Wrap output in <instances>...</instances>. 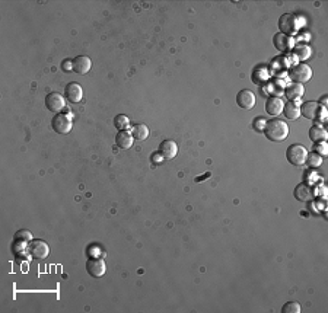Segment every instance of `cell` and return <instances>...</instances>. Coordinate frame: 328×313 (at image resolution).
I'll return each instance as SVG.
<instances>
[{
	"label": "cell",
	"mask_w": 328,
	"mask_h": 313,
	"mask_svg": "<svg viewBox=\"0 0 328 313\" xmlns=\"http://www.w3.org/2000/svg\"><path fill=\"white\" fill-rule=\"evenodd\" d=\"M92 67V60L86 56H78L72 61V69L79 75H86Z\"/></svg>",
	"instance_id": "cell-15"
},
{
	"label": "cell",
	"mask_w": 328,
	"mask_h": 313,
	"mask_svg": "<svg viewBox=\"0 0 328 313\" xmlns=\"http://www.w3.org/2000/svg\"><path fill=\"white\" fill-rule=\"evenodd\" d=\"M295 53H296V57L300 58V60H305V58L309 57V48L308 47H305V45H299L295 48Z\"/></svg>",
	"instance_id": "cell-26"
},
{
	"label": "cell",
	"mask_w": 328,
	"mask_h": 313,
	"mask_svg": "<svg viewBox=\"0 0 328 313\" xmlns=\"http://www.w3.org/2000/svg\"><path fill=\"white\" fill-rule=\"evenodd\" d=\"M133 136L131 133L123 130V131H119V134L116 136V144L119 146L120 149H130L133 146Z\"/></svg>",
	"instance_id": "cell-18"
},
{
	"label": "cell",
	"mask_w": 328,
	"mask_h": 313,
	"mask_svg": "<svg viewBox=\"0 0 328 313\" xmlns=\"http://www.w3.org/2000/svg\"><path fill=\"white\" fill-rule=\"evenodd\" d=\"M45 107L48 108V111H53V113L59 114L60 111L66 107V101L59 92H51L45 98Z\"/></svg>",
	"instance_id": "cell-11"
},
{
	"label": "cell",
	"mask_w": 328,
	"mask_h": 313,
	"mask_svg": "<svg viewBox=\"0 0 328 313\" xmlns=\"http://www.w3.org/2000/svg\"><path fill=\"white\" fill-rule=\"evenodd\" d=\"M273 44H274L276 50L280 51V53H289V51L293 48V39H292L289 35L282 34V32L274 34V37H273Z\"/></svg>",
	"instance_id": "cell-9"
},
{
	"label": "cell",
	"mask_w": 328,
	"mask_h": 313,
	"mask_svg": "<svg viewBox=\"0 0 328 313\" xmlns=\"http://www.w3.org/2000/svg\"><path fill=\"white\" fill-rule=\"evenodd\" d=\"M309 139L314 143L324 142L327 139V131L320 125H312L309 128Z\"/></svg>",
	"instance_id": "cell-20"
},
{
	"label": "cell",
	"mask_w": 328,
	"mask_h": 313,
	"mask_svg": "<svg viewBox=\"0 0 328 313\" xmlns=\"http://www.w3.org/2000/svg\"><path fill=\"white\" fill-rule=\"evenodd\" d=\"M51 125H53V130L57 133V134H69L72 131V127H73V122L72 119L69 118V115L66 114H56L53 121H51Z\"/></svg>",
	"instance_id": "cell-5"
},
{
	"label": "cell",
	"mask_w": 328,
	"mask_h": 313,
	"mask_svg": "<svg viewBox=\"0 0 328 313\" xmlns=\"http://www.w3.org/2000/svg\"><path fill=\"white\" fill-rule=\"evenodd\" d=\"M314 152L315 153H318L320 156H326L327 155V150H326V144L323 143V144H315V147H314Z\"/></svg>",
	"instance_id": "cell-27"
},
{
	"label": "cell",
	"mask_w": 328,
	"mask_h": 313,
	"mask_svg": "<svg viewBox=\"0 0 328 313\" xmlns=\"http://www.w3.org/2000/svg\"><path fill=\"white\" fill-rule=\"evenodd\" d=\"M303 92H305L303 86L299 85V83H292V85H289L286 87L285 95H286L287 99H290L293 102V101H298V99H300L303 96Z\"/></svg>",
	"instance_id": "cell-17"
},
{
	"label": "cell",
	"mask_w": 328,
	"mask_h": 313,
	"mask_svg": "<svg viewBox=\"0 0 328 313\" xmlns=\"http://www.w3.org/2000/svg\"><path fill=\"white\" fill-rule=\"evenodd\" d=\"M131 136H133V139L140 140V142L146 140L149 136V128L145 124H136L131 127Z\"/></svg>",
	"instance_id": "cell-21"
},
{
	"label": "cell",
	"mask_w": 328,
	"mask_h": 313,
	"mask_svg": "<svg viewBox=\"0 0 328 313\" xmlns=\"http://www.w3.org/2000/svg\"><path fill=\"white\" fill-rule=\"evenodd\" d=\"M279 29L282 34H286V35H293L298 32V19L295 15L292 13H285L279 18Z\"/></svg>",
	"instance_id": "cell-4"
},
{
	"label": "cell",
	"mask_w": 328,
	"mask_h": 313,
	"mask_svg": "<svg viewBox=\"0 0 328 313\" xmlns=\"http://www.w3.org/2000/svg\"><path fill=\"white\" fill-rule=\"evenodd\" d=\"M264 119L263 118H257L255 119V130H260V122H263Z\"/></svg>",
	"instance_id": "cell-28"
},
{
	"label": "cell",
	"mask_w": 328,
	"mask_h": 313,
	"mask_svg": "<svg viewBox=\"0 0 328 313\" xmlns=\"http://www.w3.org/2000/svg\"><path fill=\"white\" fill-rule=\"evenodd\" d=\"M293 194H295V198L300 202H309L311 199L314 198V190L305 182H300L296 185Z\"/></svg>",
	"instance_id": "cell-14"
},
{
	"label": "cell",
	"mask_w": 328,
	"mask_h": 313,
	"mask_svg": "<svg viewBox=\"0 0 328 313\" xmlns=\"http://www.w3.org/2000/svg\"><path fill=\"white\" fill-rule=\"evenodd\" d=\"M64 96H66V99H67L69 102H72V104L81 102L82 98H83L82 86L79 85V83H76V82L69 83V85L66 86V89H64Z\"/></svg>",
	"instance_id": "cell-12"
},
{
	"label": "cell",
	"mask_w": 328,
	"mask_h": 313,
	"mask_svg": "<svg viewBox=\"0 0 328 313\" xmlns=\"http://www.w3.org/2000/svg\"><path fill=\"white\" fill-rule=\"evenodd\" d=\"M282 313H300V305L296 302H287L283 305Z\"/></svg>",
	"instance_id": "cell-25"
},
{
	"label": "cell",
	"mask_w": 328,
	"mask_h": 313,
	"mask_svg": "<svg viewBox=\"0 0 328 313\" xmlns=\"http://www.w3.org/2000/svg\"><path fill=\"white\" fill-rule=\"evenodd\" d=\"M283 114L285 117L287 118V119H298L299 115H300V110H299V105L296 102H292V101H289L287 104H285V107H283Z\"/></svg>",
	"instance_id": "cell-19"
},
{
	"label": "cell",
	"mask_w": 328,
	"mask_h": 313,
	"mask_svg": "<svg viewBox=\"0 0 328 313\" xmlns=\"http://www.w3.org/2000/svg\"><path fill=\"white\" fill-rule=\"evenodd\" d=\"M264 134H266V137L269 139L270 142H283L289 136V125L285 121L279 119V118H273V119H270V121L266 122Z\"/></svg>",
	"instance_id": "cell-1"
},
{
	"label": "cell",
	"mask_w": 328,
	"mask_h": 313,
	"mask_svg": "<svg viewBox=\"0 0 328 313\" xmlns=\"http://www.w3.org/2000/svg\"><path fill=\"white\" fill-rule=\"evenodd\" d=\"M289 76H290V79L293 80V83L303 85V83H306V82L311 79V76H312V69H311L308 64L300 63V64H296V66H293V67L290 69Z\"/></svg>",
	"instance_id": "cell-3"
},
{
	"label": "cell",
	"mask_w": 328,
	"mask_h": 313,
	"mask_svg": "<svg viewBox=\"0 0 328 313\" xmlns=\"http://www.w3.org/2000/svg\"><path fill=\"white\" fill-rule=\"evenodd\" d=\"M86 271H88V274H89L90 277L101 278L105 274V271H107V264L102 259H99V258H92V259H89L86 262Z\"/></svg>",
	"instance_id": "cell-10"
},
{
	"label": "cell",
	"mask_w": 328,
	"mask_h": 313,
	"mask_svg": "<svg viewBox=\"0 0 328 313\" xmlns=\"http://www.w3.org/2000/svg\"><path fill=\"white\" fill-rule=\"evenodd\" d=\"M255 101H257L255 93L249 89H242L237 93V104L242 110H246V111L252 110L255 105Z\"/></svg>",
	"instance_id": "cell-6"
},
{
	"label": "cell",
	"mask_w": 328,
	"mask_h": 313,
	"mask_svg": "<svg viewBox=\"0 0 328 313\" xmlns=\"http://www.w3.org/2000/svg\"><path fill=\"white\" fill-rule=\"evenodd\" d=\"M178 153V144L174 140H164L159 144V155L165 160H172Z\"/></svg>",
	"instance_id": "cell-13"
},
{
	"label": "cell",
	"mask_w": 328,
	"mask_h": 313,
	"mask_svg": "<svg viewBox=\"0 0 328 313\" xmlns=\"http://www.w3.org/2000/svg\"><path fill=\"white\" fill-rule=\"evenodd\" d=\"M306 157H308V150L303 144H290L286 150V159L289 160V163L295 165V166H303L306 163Z\"/></svg>",
	"instance_id": "cell-2"
},
{
	"label": "cell",
	"mask_w": 328,
	"mask_h": 313,
	"mask_svg": "<svg viewBox=\"0 0 328 313\" xmlns=\"http://www.w3.org/2000/svg\"><path fill=\"white\" fill-rule=\"evenodd\" d=\"M283 107H285V102L279 96H270L269 99L266 101V113L273 115V117H277L279 114H282Z\"/></svg>",
	"instance_id": "cell-16"
},
{
	"label": "cell",
	"mask_w": 328,
	"mask_h": 313,
	"mask_svg": "<svg viewBox=\"0 0 328 313\" xmlns=\"http://www.w3.org/2000/svg\"><path fill=\"white\" fill-rule=\"evenodd\" d=\"M114 125H116V128H117L119 131H123V130H125V128L130 127V119H128L127 115L124 114L116 115V118H114Z\"/></svg>",
	"instance_id": "cell-22"
},
{
	"label": "cell",
	"mask_w": 328,
	"mask_h": 313,
	"mask_svg": "<svg viewBox=\"0 0 328 313\" xmlns=\"http://www.w3.org/2000/svg\"><path fill=\"white\" fill-rule=\"evenodd\" d=\"M300 110V115H303L305 118L311 119V121H317L320 118V114L323 111L320 102H315V101H306L302 104V107H299Z\"/></svg>",
	"instance_id": "cell-7"
},
{
	"label": "cell",
	"mask_w": 328,
	"mask_h": 313,
	"mask_svg": "<svg viewBox=\"0 0 328 313\" xmlns=\"http://www.w3.org/2000/svg\"><path fill=\"white\" fill-rule=\"evenodd\" d=\"M321 163H323V156H320V155L315 153V152L308 153V157H306V163H305V165H308L309 168H318Z\"/></svg>",
	"instance_id": "cell-23"
},
{
	"label": "cell",
	"mask_w": 328,
	"mask_h": 313,
	"mask_svg": "<svg viewBox=\"0 0 328 313\" xmlns=\"http://www.w3.org/2000/svg\"><path fill=\"white\" fill-rule=\"evenodd\" d=\"M15 240L16 242H31L34 237H32V233H31L30 230H27V229H21V230H18L16 233H15Z\"/></svg>",
	"instance_id": "cell-24"
},
{
	"label": "cell",
	"mask_w": 328,
	"mask_h": 313,
	"mask_svg": "<svg viewBox=\"0 0 328 313\" xmlns=\"http://www.w3.org/2000/svg\"><path fill=\"white\" fill-rule=\"evenodd\" d=\"M28 251L32 258L35 259H45L47 256L50 255V246L48 243H45L44 240H31L30 246H28Z\"/></svg>",
	"instance_id": "cell-8"
}]
</instances>
